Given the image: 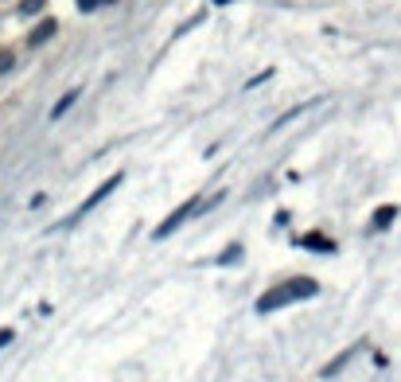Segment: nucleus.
Returning <instances> with one entry per match:
<instances>
[{"label": "nucleus", "instance_id": "1", "mask_svg": "<svg viewBox=\"0 0 401 382\" xmlns=\"http://www.w3.org/2000/svg\"><path fill=\"white\" fill-rule=\"evenodd\" d=\"M316 289H320V285H316L312 277H293V281H284V285H277V289H269L265 296H257V312H273V308H281V304H288V301L316 296Z\"/></svg>", "mask_w": 401, "mask_h": 382}, {"label": "nucleus", "instance_id": "2", "mask_svg": "<svg viewBox=\"0 0 401 382\" xmlns=\"http://www.w3.org/2000/svg\"><path fill=\"white\" fill-rule=\"evenodd\" d=\"M195 207H199V203H195V199H187V203H183V207H176V211H172V215H167V218H164V223H160V226H156V238H167V234H172V230H176V226H179V223H183V218H187V215H191V211H195Z\"/></svg>", "mask_w": 401, "mask_h": 382}, {"label": "nucleus", "instance_id": "3", "mask_svg": "<svg viewBox=\"0 0 401 382\" xmlns=\"http://www.w3.org/2000/svg\"><path fill=\"white\" fill-rule=\"evenodd\" d=\"M117 184H121V176H109V180H106V184H101V187H98V191H94V196H90V199H86V203H82V207H79V215H74V218H82V215H86V211H94V207H98V203H101V199H106V196H109V191H113V187H117Z\"/></svg>", "mask_w": 401, "mask_h": 382}, {"label": "nucleus", "instance_id": "4", "mask_svg": "<svg viewBox=\"0 0 401 382\" xmlns=\"http://www.w3.org/2000/svg\"><path fill=\"white\" fill-rule=\"evenodd\" d=\"M55 31H59V24H55V20H43V24H35V28H31L28 43H31V47H40V43H47Z\"/></svg>", "mask_w": 401, "mask_h": 382}, {"label": "nucleus", "instance_id": "5", "mask_svg": "<svg viewBox=\"0 0 401 382\" xmlns=\"http://www.w3.org/2000/svg\"><path fill=\"white\" fill-rule=\"evenodd\" d=\"M300 246H308V250H327V254L335 250V242H327L323 234H304V238H300Z\"/></svg>", "mask_w": 401, "mask_h": 382}, {"label": "nucleus", "instance_id": "6", "mask_svg": "<svg viewBox=\"0 0 401 382\" xmlns=\"http://www.w3.org/2000/svg\"><path fill=\"white\" fill-rule=\"evenodd\" d=\"M79 98H82L79 90H70V94H63V98H59V106L51 109V118H63V113H67V109L74 106V102H79Z\"/></svg>", "mask_w": 401, "mask_h": 382}, {"label": "nucleus", "instance_id": "7", "mask_svg": "<svg viewBox=\"0 0 401 382\" xmlns=\"http://www.w3.org/2000/svg\"><path fill=\"white\" fill-rule=\"evenodd\" d=\"M393 218H398V207H390V203H386V207H378V211H374V226H390Z\"/></svg>", "mask_w": 401, "mask_h": 382}, {"label": "nucleus", "instance_id": "8", "mask_svg": "<svg viewBox=\"0 0 401 382\" xmlns=\"http://www.w3.org/2000/svg\"><path fill=\"white\" fill-rule=\"evenodd\" d=\"M43 4H47V0H20V12L24 16H35V12H43Z\"/></svg>", "mask_w": 401, "mask_h": 382}, {"label": "nucleus", "instance_id": "9", "mask_svg": "<svg viewBox=\"0 0 401 382\" xmlns=\"http://www.w3.org/2000/svg\"><path fill=\"white\" fill-rule=\"evenodd\" d=\"M12 67H16V55H12V51H0V74H8Z\"/></svg>", "mask_w": 401, "mask_h": 382}, {"label": "nucleus", "instance_id": "10", "mask_svg": "<svg viewBox=\"0 0 401 382\" xmlns=\"http://www.w3.org/2000/svg\"><path fill=\"white\" fill-rule=\"evenodd\" d=\"M12 343V328H0V347H8Z\"/></svg>", "mask_w": 401, "mask_h": 382}, {"label": "nucleus", "instance_id": "11", "mask_svg": "<svg viewBox=\"0 0 401 382\" xmlns=\"http://www.w3.org/2000/svg\"><path fill=\"white\" fill-rule=\"evenodd\" d=\"M98 4H101V0H79V8H86V12H90V8H98Z\"/></svg>", "mask_w": 401, "mask_h": 382}]
</instances>
